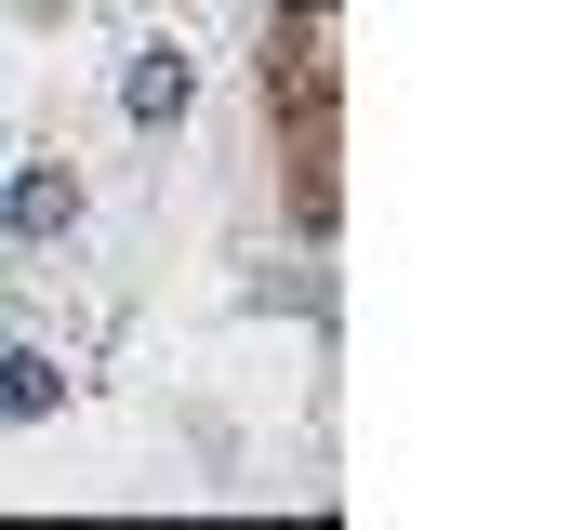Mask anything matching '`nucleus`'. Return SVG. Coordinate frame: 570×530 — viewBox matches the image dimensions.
Masks as SVG:
<instances>
[{"mask_svg": "<svg viewBox=\"0 0 570 530\" xmlns=\"http://www.w3.org/2000/svg\"><path fill=\"white\" fill-rule=\"evenodd\" d=\"M186 107V53L173 40H146V67H134V120H173Z\"/></svg>", "mask_w": 570, "mask_h": 530, "instance_id": "f257e3e1", "label": "nucleus"}, {"mask_svg": "<svg viewBox=\"0 0 570 530\" xmlns=\"http://www.w3.org/2000/svg\"><path fill=\"white\" fill-rule=\"evenodd\" d=\"M0 411H53V372L40 359H0Z\"/></svg>", "mask_w": 570, "mask_h": 530, "instance_id": "f03ea898", "label": "nucleus"}]
</instances>
